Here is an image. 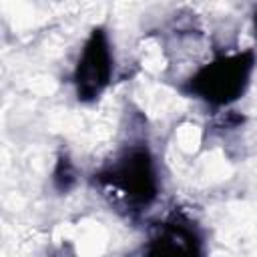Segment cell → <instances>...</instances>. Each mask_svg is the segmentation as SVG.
<instances>
[{
    "mask_svg": "<svg viewBox=\"0 0 257 257\" xmlns=\"http://www.w3.org/2000/svg\"><path fill=\"white\" fill-rule=\"evenodd\" d=\"M106 74H108V54L102 42L94 36L82 56V64L78 66L80 90L88 94L98 92L100 86L106 82Z\"/></svg>",
    "mask_w": 257,
    "mask_h": 257,
    "instance_id": "obj_1",
    "label": "cell"
},
{
    "mask_svg": "<svg viewBox=\"0 0 257 257\" xmlns=\"http://www.w3.org/2000/svg\"><path fill=\"white\" fill-rule=\"evenodd\" d=\"M243 78H245V64H241V58L227 60L205 72V78H203L207 80L205 94H213L211 98H221V100L229 98L241 88Z\"/></svg>",
    "mask_w": 257,
    "mask_h": 257,
    "instance_id": "obj_2",
    "label": "cell"
}]
</instances>
